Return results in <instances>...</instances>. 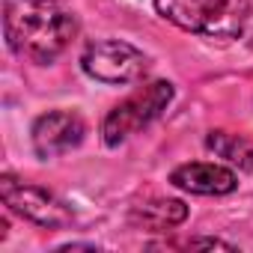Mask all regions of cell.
Masks as SVG:
<instances>
[{
	"instance_id": "cell-1",
	"label": "cell",
	"mask_w": 253,
	"mask_h": 253,
	"mask_svg": "<svg viewBox=\"0 0 253 253\" xmlns=\"http://www.w3.org/2000/svg\"><path fill=\"white\" fill-rule=\"evenodd\" d=\"M78 21L60 0H3V36L15 57L48 66L75 39Z\"/></svg>"
},
{
	"instance_id": "cell-2",
	"label": "cell",
	"mask_w": 253,
	"mask_h": 253,
	"mask_svg": "<svg viewBox=\"0 0 253 253\" xmlns=\"http://www.w3.org/2000/svg\"><path fill=\"white\" fill-rule=\"evenodd\" d=\"M161 18L185 33L229 42L253 18V0H152Z\"/></svg>"
},
{
	"instance_id": "cell-3",
	"label": "cell",
	"mask_w": 253,
	"mask_h": 253,
	"mask_svg": "<svg viewBox=\"0 0 253 253\" xmlns=\"http://www.w3.org/2000/svg\"><path fill=\"white\" fill-rule=\"evenodd\" d=\"M170 101H173V84L170 81H152V84L140 86L125 101H119L116 107L107 110V116L101 122L104 143L113 149V146L125 143L128 137H134L137 131H143L149 122H155L170 107Z\"/></svg>"
},
{
	"instance_id": "cell-4",
	"label": "cell",
	"mask_w": 253,
	"mask_h": 253,
	"mask_svg": "<svg viewBox=\"0 0 253 253\" xmlns=\"http://www.w3.org/2000/svg\"><path fill=\"white\" fill-rule=\"evenodd\" d=\"M81 69L101 84H134L146 75L149 60L140 48L122 39H95L81 54Z\"/></svg>"
},
{
	"instance_id": "cell-5",
	"label": "cell",
	"mask_w": 253,
	"mask_h": 253,
	"mask_svg": "<svg viewBox=\"0 0 253 253\" xmlns=\"http://www.w3.org/2000/svg\"><path fill=\"white\" fill-rule=\"evenodd\" d=\"M0 200L9 211H15L18 217L42 226V229H63L75 220L72 209L54 197L51 191L39 188V185H30V182H21L15 176H0Z\"/></svg>"
},
{
	"instance_id": "cell-6",
	"label": "cell",
	"mask_w": 253,
	"mask_h": 253,
	"mask_svg": "<svg viewBox=\"0 0 253 253\" xmlns=\"http://www.w3.org/2000/svg\"><path fill=\"white\" fill-rule=\"evenodd\" d=\"M86 134V122L75 110H48L33 122V152L39 158H57L84 143Z\"/></svg>"
},
{
	"instance_id": "cell-7",
	"label": "cell",
	"mask_w": 253,
	"mask_h": 253,
	"mask_svg": "<svg viewBox=\"0 0 253 253\" xmlns=\"http://www.w3.org/2000/svg\"><path fill=\"white\" fill-rule=\"evenodd\" d=\"M170 185L200 197H223L238 188V173L214 161H188L170 173Z\"/></svg>"
},
{
	"instance_id": "cell-8",
	"label": "cell",
	"mask_w": 253,
	"mask_h": 253,
	"mask_svg": "<svg viewBox=\"0 0 253 253\" xmlns=\"http://www.w3.org/2000/svg\"><path fill=\"white\" fill-rule=\"evenodd\" d=\"M206 149L214 152L217 158H223L229 167H238L244 173H253V143L229 134V131H209L206 134Z\"/></svg>"
},
{
	"instance_id": "cell-9",
	"label": "cell",
	"mask_w": 253,
	"mask_h": 253,
	"mask_svg": "<svg viewBox=\"0 0 253 253\" xmlns=\"http://www.w3.org/2000/svg\"><path fill=\"white\" fill-rule=\"evenodd\" d=\"M140 217L152 229H167V226H176V223H182L188 217V206L182 200H158L152 206H143Z\"/></svg>"
},
{
	"instance_id": "cell-10",
	"label": "cell",
	"mask_w": 253,
	"mask_h": 253,
	"mask_svg": "<svg viewBox=\"0 0 253 253\" xmlns=\"http://www.w3.org/2000/svg\"><path fill=\"white\" fill-rule=\"evenodd\" d=\"M188 247H217V250H238L235 244L223 241V238H191Z\"/></svg>"
}]
</instances>
